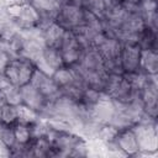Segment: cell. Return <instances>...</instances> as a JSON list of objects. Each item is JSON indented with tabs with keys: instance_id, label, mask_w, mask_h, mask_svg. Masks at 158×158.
<instances>
[{
	"instance_id": "19",
	"label": "cell",
	"mask_w": 158,
	"mask_h": 158,
	"mask_svg": "<svg viewBox=\"0 0 158 158\" xmlns=\"http://www.w3.org/2000/svg\"><path fill=\"white\" fill-rule=\"evenodd\" d=\"M139 69L148 75H156L158 73V53H157V51L141 49Z\"/></svg>"
},
{
	"instance_id": "27",
	"label": "cell",
	"mask_w": 158,
	"mask_h": 158,
	"mask_svg": "<svg viewBox=\"0 0 158 158\" xmlns=\"http://www.w3.org/2000/svg\"><path fill=\"white\" fill-rule=\"evenodd\" d=\"M0 139L10 148L15 146L16 143V138H15V132H14V125H4L0 122Z\"/></svg>"
},
{
	"instance_id": "6",
	"label": "cell",
	"mask_w": 158,
	"mask_h": 158,
	"mask_svg": "<svg viewBox=\"0 0 158 158\" xmlns=\"http://www.w3.org/2000/svg\"><path fill=\"white\" fill-rule=\"evenodd\" d=\"M6 12L12 19V21L17 25L20 30L23 28H31L38 26L40 16L36 9L32 6L30 1L21 2V4H14L6 7Z\"/></svg>"
},
{
	"instance_id": "1",
	"label": "cell",
	"mask_w": 158,
	"mask_h": 158,
	"mask_svg": "<svg viewBox=\"0 0 158 158\" xmlns=\"http://www.w3.org/2000/svg\"><path fill=\"white\" fill-rule=\"evenodd\" d=\"M132 131L136 136L138 144V153L136 157H149L157 153V120L146 115L132 126Z\"/></svg>"
},
{
	"instance_id": "16",
	"label": "cell",
	"mask_w": 158,
	"mask_h": 158,
	"mask_svg": "<svg viewBox=\"0 0 158 158\" xmlns=\"http://www.w3.org/2000/svg\"><path fill=\"white\" fill-rule=\"evenodd\" d=\"M121 47H122V44L118 40L105 36L98 43V46L95 48L104 60H111V59H116L120 57Z\"/></svg>"
},
{
	"instance_id": "17",
	"label": "cell",
	"mask_w": 158,
	"mask_h": 158,
	"mask_svg": "<svg viewBox=\"0 0 158 158\" xmlns=\"http://www.w3.org/2000/svg\"><path fill=\"white\" fill-rule=\"evenodd\" d=\"M42 32H43V41L47 47L59 48V46L63 41V37L65 35L64 28H62L58 23L53 22V23L48 25L47 27H44L42 30Z\"/></svg>"
},
{
	"instance_id": "29",
	"label": "cell",
	"mask_w": 158,
	"mask_h": 158,
	"mask_svg": "<svg viewBox=\"0 0 158 158\" xmlns=\"http://www.w3.org/2000/svg\"><path fill=\"white\" fill-rule=\"evenodd\" d=\"M10 84V81H9V79L6 78V75H5V73L4 72H0V90H2L5 86H7Z\"/></svg>"
},
{
	"instance_id": "4",
	"label": "cell",
	"mask_w": 158,
	"mask_h": 158,
	"mask_svg": "<svg viewBox=\"0 0 158 158\" xmlns=\"http://www.w3.org/2000/svg\"><path fill=\"white\" fill-rule=\"evenodd\" d=\"M54 22L65 31H74L85 23V10L79 4L62 1Z\"/></svg>"
},
{
	"instance_id": "7",
	"label": "cell",
	"mask_w": 158,
	"mask_h": 158,
	"mask_svg": "<svg viewBox=\"0 0 158 158\" xmlns=\"http://www.w3.org/2000/svg\"><path fill=\"white\" fill-rule=\"evenodd\" d=\"M141 100L143 105L144 115L157 120L158 114V84L157 74L149 75L146 86L141 90Z\"/></svg>"
},
{
	"instance_id": "26",
	"label": "cell",
	"mask_w": 158,
	"mask_h": 158,
	"mask_svg": "<svg viewBox=\"0 0 158 158\" xmlns=\"http://www.w3.org/2000/svg\"><path fill=\"white\" fill-rule=\"evenodd\" d=\"M17 114H19V121L17 122H22V123H27V125L35 122L40 117V114L37 111L30 109L28 106H26L23 104L17 105Z\"/></svg>"
},
{
	"instance_id": "20",
	"label": "cell",
	"mask_w": 158,
	"mask_h": 158,
	"mask_svg": "<svg viewBox=\"0 0 158 158\" xmlns=\"http://www.w3.org/2000/svg\"><path fill=\"white\" fill-rule=\"evenodd\" d=\"M157 31L144 27L143 31L138 36V42L137 44L139 46L141 49H151V51H157Z\"/></svg>"
},
{
	"instance_id": "9",
	"label": "cell",
	"mask_w": 158,
	"mask_h": 158,
	"mask_svg": "<svg viewBox=\"0 0 158 158\" xmlns=\"http://www.w3.org/2000/svg\"><path fill=\"white\" fill-rule=\"evenodd\" d=\"M30 2L38 12V27L41 30L56 21L57 14L62 5V0H30Z\"/></svg>"
},
{
	"instance_id": "28",
	"label": "cell",
	"mask_w": 158,
	"mask_h": 158,
	"mask_svg": "<svg viewBox=\"0 0 158 158\" xmlns=\"http://www.w3.org/2000/svg\"><path fill=\"white\" fill-rule=\"evenodd\" d=\"M11 58H10V56L0 47V72H4V69H5V67H6V64L9 63V60H10Z\"/></svg>"
},
{
	"instance_id": "8",
	"label": "cell",
	"mask_w": 158,
	"mask_h": 158,
	"mask_svg": "<svg viewBox=\"0 0 158 158\" xmlns=\"http://www.w3.org/2000/svg\"><path fill=\"white\" fill-rule=\"evenodd\" d=\"M58 49L60 52V56H62V59H63V63L65 67L74 65L79 60V58L84 51L72 31H65V35H64L63 41Z\"/></svg>"
},
{
	"instance_id": "14",
	"label": "cell",
	"mask_w": 158,
	"mask_h": 158,
	"mask_svg": "<svg viewBox=\"0 0 158 158\" xmlns=\"http://www.w3.org/2000/svg\"><path fill=\"white\" fill-rule=\"evenodd\" d=\"M115 142V144L117 146V148L125 154V156H131V157H136V154L138 153V144H137V139L136 136L132 131V127L128 128H123V130H118V132L116 133L115 138L112 139Z\"/></svg>"
},
{
	"instance_id": "15",
	"label": "cell",
	"mask_w": 158,
	"mask_h": 158,
	"mask_svg": "<svg viewBox=\"0 0 158 158\" xmlns=\"http://www.w3.org/2000/svg\"><path fill=\"white\" fill-rule=\"evenodd\" d=\"M21 90V98H22V104L28 106L30 109L37 111L38 114H41V111L44 109L46 104H47V99L44 98V95L37 89L35 88L32 84H26L20 88Z\"/></svg>"
},
{
	"instance_id": "13",
	"label": "cell",
	"mask_w": 158,
	"mask_h": 158,
	"mask_svg": "<svg viewBox=\"0 0 158 158\" xmlns=\"http://www.w3.org/2000/svg\"><path fill=\"white\" fill-rule=\"evenodd\" d=\"M114 101L102 93L99 101L89 110V117L100 123H110L114 115Z\"/></svg>"
},
{
	"instance_id": "22",
	"label": "cell",
	"mask_w": 158,
	"mask_h": 158,
	"mask_svg": "<svg viewBox=\"0 0 158 158\" xmlns=\"http://www.w3.org/2000/svg\"><path fill=\"white\" fill-rule=\"evenodd\" d=\"M123 75L127 79V81L130 83L131 88L138 93H141V90L146 86L148 78H149V75L143 73L141 69H138L136 72H131V73H123Z\"/></svg>"
},
{
	"instance_id": "2",
	"label": "cell",
	"mask_w": 158,
	"mask_h": 158,
	"mask_svg": "<svg viewBox=\"0 0 158 158\" xmlns=\"http://www.w3.org/2000/svg\"><path fill=\"white\" fill-rule=\"evenodd\" d=\"M102 93L112 101L127 102L132 99L141 96V93L135 91L123 74H107Z\"/></svg>"
},
{
	"instance_id": "23",
	"label": "cell",
	"mask_w": 158,
	"mask_h": 158,
	"mask_svg": "<svg viewBox=\"0 0 158 158\" xmlns=\"http://www.w3.org/2000/svg\"><path fill=\"white\" fill-rule=\"evenodd\" d=\"M19 121V114H17V105L11 104H4L0 111V122L4 125H15Z\"/></svg>"
},
{
	"instance_id": "30",
	"label": "cell",
	"mask_w": 158,
	"mask_h": 158,
	"mask_svg": "<svg viewBox=\"0 0 158 158\" xmlns=\"http://www.w3.org/2000/svg\"><path fill=\"white\" fill-rule=\"evenodd\" d=\"M4 104H6V102H5V100H4V98H2V95L0 93V111H1V107L4 106Z\"/></svg>"
},
{
	"instance_id": "25",
	"label": "cell",
	"mask_w": 158,
	"mask_h": 158,
	"mask_svg": "<svg viewBox=\"0 0 158 158\" xmlns=\"http://www.w3.org/2000/svg\"><path fill=\"white\" fill-rule=\"evenodd\" d=\"M14 132H15V138H16L17 143L26 144V143H28L32 139L30 125H27V123L16 122L14 125Z\"/></svg>"
},
{
	"instance_id": "18",
	"label": "cell",
	"mask_w": 158,
	"mask_h": 158,
	"mask_svg": "<svg viewBox=\"0 0 158 158\" xmlns=\"http://www.w3.org/2000/svg\"><path fill=\"white\" fill-rule=\"evenodd\" d=\"M30 149H31V157H38V158H47L53 156V147L47 136L32 138L30 142Z\"/></svg>"
},
{
	"instance_id": "12",
	"label": "cell",
	"mask_w": 158,
	"mask_h": 158,
	"mask_svg": "<svg viewBox=\"0 0 158 158\" xmlns=\"http://www.w3.org/2000/svg\"><path fill=\"white\" fill-rule=\"evenodd\" d=\"M120 63L123 73H131L139 69L141 48L138 44H122L120 51Z\"/></svg>"
},
{
	"instance_id": "11",
	"label": "cell",
	"mask_w": 158,
	"mask_h": 158,
	"mask_svg": "<svg viewBox=\"0 0 158 158\" xmlns=\"http://www.w3.org/2000/svg\"><path fill=\"white\" fill-rule=\"evenodd\" d=\"M36 68H38L40 70L44 72L48 75H52L54 73V70L64 67L60 52L58 48H52V47H44L43 48V53L41 59L35 64Z\"/></svg>"
},
{
	"instance_id": "24",
	"label": "cell",
	"mask_w": 158,
	"mask_h": 158,
	"mask_svg": "<svg viewBox=\"0 0 158 158\" xmlns=\"http://www.w3.org/2000/svg\"><path fill=\"white\" fill-rule=\"evenodd\" d=\"M5 102L11 104V105H20L22 104V98H21V90L19 86H15L12 84H9L5 86L2 90H0Z\"/></svg>"
},
{
	"instance_id": "10",
	"label": "cell",
	"mask_w": 158,
	"mask_h": 158,
	"mask_svg": "<svg viewBox=\"0 0 158 158\" xmlns=\"http://www.w3.org/2000/svg\"><path fill=\"white\" fill-rule=\"evenodd\" d=\"M30 84H32L35 88H37L43 95L44 98L49 101V100H53L56 99L57 96L60 95L59 93V88L58 85L54 83L52 75H48L46 74L44 72L40 70L38 68L35 69L32 77H31V80H30Z\"/></svg>"
},
{
	"instance_id": "5",
	"label": "cell",
	"mask_w": 158,
	"mask_h": 158,
	"mask_svg": "<svg viewBox=\"0 0 158 158\" xmlns=\"http://www.w3.org/2000/svg\"><path fill=\"white\" fill-rule=\"evenodd\" d=\"M53 147L52 157H72L74 148L79 144L80 141L85 139L81 136L73 132H63L51 130L47 135Z\"/></svg>"
},
{
	"instance_id": "21",
	"label": "cell",
	"mask_w": 158,
	"mask_h": 158,
	"mask_svg": "<svg viewBox=\"0 0 158 158\" xmlns=\"http://www.w3.org/2000/svg\"><path fill=\"white\" fill-rule=\"evenodd\" d=\"M52 78L54 80V83L58 85V88L65 86V85L77 80V75H75L74 69L72 67H65V65L54 70V73L52 74Z\"/></svg>"
},
{
	"instance_id": "3",
	"label": "cell",
	"mask_w": 158,
	"mask_h": 158,
	"mask_svg": "<svg viewBox=\"0 0 158 158\" xmlns=\"http://www.w3.org/2000/svg\"><path fill=\"white\" fill-rule=\"evenodd\" d=\"M35 69L36 65L30 59H26L23 57H15L9 60L4 69V73L10 84L21 88L30 83Z\"/></svg>"
}]
</instances>
